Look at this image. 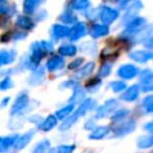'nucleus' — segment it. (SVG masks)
I'll return each mask as SVG.
<instances>
[{
  "instance_id": "79ce46f5",
  "label": "nucleus",
  "mask_w": 153,
  "mask_h": 153,
  "mask_svg": "<svg viewBox=\"0 0 153 153\" xmlns=\"http://www.w3.org/2000/svg\"><path fill=\"white\" fill-rule=\"evenodd\" d=\"M146 130H149V131H152L153 133V121H151V122H148L145 127H143Z\"/></svg>"
},
{
  "instance_id": "4c0bfd02",
  "label": "nucleus",
  "mask_w": 153,
  "mask_h": 153,
  "mask_svg": "<svg viewBox=\"0 0 153 153\" xmlns=\"http://www.w3.org/2000/svg\"><path fill=\"white\" fill-rule=\"evenodd\" d=\"M100 84V80L99 79H93L91 82H88L87 85H86V87H87V90H90V91H94L96 88H98V85Z\"/></svg>"
},
{
  "instance_id": "72a5a7b5",
  "label": "nucleus",
  "mask_w": 153,
  "mask_h": 153,
  "mask_svg": "<svg viewBox=\"0 0 153 153\" xmlns=\"http://www.w3.org/2000/svg\"><path fill=\"white\" fill-rule=\"evenodd\" d=\"M110 87H111L112 91L120 92V91H122V90L126 88V84H124L123 81H114V82L110 84Z\"/></svg>"
},
{
  "instance_id": "f704fd0d",
  "label": "nucleus",
  "mask_w": 153,
  "mask_h": 153,
  "mask_svg": "<svg viewBox=\"0 0 153 153\" xmlns=\"http://www.w3.org/2000/svg\"><path fill=\"white\" fill-rule=\"evenodd\" d=\"M84 97V91L78 86V87H75V90H74V93H73V96L71 97V102H78L80 98H82Z\"/></svg>"
},
{
  "instance_id": "ea45409f",
  "label": "nucleus",
  "mask_w": 153,
  "mask_h": 153,
  "mask_svg": "<svg viewBox=\"0 0 153 153\" xmlns=\"http://www.w3.org/2000/svg\"><path fill=\"white\" fill-rule=\"evenodd\" d=\"M141 90L145 91V92H147V91H153V80H151V81H148V82H146V84H142V85H141Z\"/></svg>"
},
{
  "instance_id": "58836bf2",
  "label": "nucleus",
  "mask_w": 153,
  "mask_h": 153,
  "mask_svg": "<svg viewBox=\"0 0 153 153\" xmlns=\"http://www.w3.org/2000/svg\"><path fill=\"white\" fill-rule=\"evenodd\" d=\"M82 61H84V60H82L81 57H79V59L74 60L73 62H71V63L68 65V68H69V69H74V68H76V67H79V66L82 63Z\"/></svg>"
},
{
  "instance_id": "a211bd4d",
  "label": "nucleus",
  "mask_w": 153,
  "mask_h": 153,
  "mask_svg": "<svg viewBox=\"0 0 153 153\" xmlns=\"http://www.w3.org/2000/svg\"><path fill=\"white\" fill-rule=\"evenodd\" d=\"M153 146V133L140 136L137 139V147L139 148H149Z\"/></svg>"
},
{
  "instance_id": "4be33fe9",
  "label": "nucleus",
  "mask_w": 153,
  "mask_h": 153,
  "mask_svg": "<svg viewBox=\"0 0 153 153\" xmlns=\"http://www.w3.org/2000/svg\"><path fill=\"white\" fill-rule=\"evenodd\" d=\"M109 127L106 126H102V127H97L93 129L92 134L90 135V139H93V140H99V139H103L108 133H109Z\"/></svg>"
},
{
  "instance_id": "0eeeda50",
  "label": "nucleus",
  "mask_w": 153,
  "mask_h": 153,
  "mask_svg": "<svg viewBox=\"0 0 153 153\" xmlns=\"http://www.w3.org/2000/svg\"><path fill=\"white\" fill-rule=\"evenodd\" d=\"M86 32H87L86 25H85L84 23H80V22H79V23L74 24L73 27L69 30V35H68V37H69L71 41H76V39H79L80 37L85 36Z\"/></svg>"
},
{
  "instance_id": "9b49d317",
  "label": "nucleus",
  "mask_w": 153,
  "mask_h": 153,
  "mask_svg": "<svg viewBox=\"0 0 153 153\" xmlns=\"http://www.w3.org/2000/svg\"><path fill=\"white\" fill-rule=\"evenodd\" d=\"M69 30L67 26L60 25V24H55L51 27V36L54 39H60L62 37H66L67 35H69Z\"/></svg>"
},
{
  "instance_id": "4468645a",
  "label": "nucleus",
  "mask_w": 153,
  "mask_h": 153,
  "mask_svg": "<svg viewBox=\"0 0 153 153\" xmlns=\"http://www.w3.org/2000/svg\"><path fill=\"white\" fill-rule=\"evenodd\" d=\"M32 136H33V131H32V130H30V131L25 133L24 135L19 136L18 140L16 141V143H14V148H16V149H22V148H24V147L30 142V140L32 139Z\"/></svg>"
},
{
  "instance_id": "dca6fc26",
  "label": "nucleus",
  "mask_w": 153,
  "mask_h": 153,
  "mask_svg": "<svg viewBox=\"0 0 153 153\" xmlns=\"http://www.w3.org/2000/svg\"><path fill=\"white\" fill-rule=\"evenodd\" d=\"M108 32H109V29H108V26L104 25V24H97V25H94V26L91 29V31H90V33H91V36H92L93 38H98V37L105 36V35H108Z\"/></svg>"
},
{
  "instance_id": "412c9836",
  "label": "nucleus",
  "mask_w": 153,
  "mask_h": 153,
  "mask_svg": "<svg viewBox=\"0 0 153 153\" xmlns=\"http://www.w3.org/2000/svg\"><path fill=\"white\" fill-rule=\"evenodd\" d=\"M93 68H94V63H93V62H88V63H86L82 68H80L79 71H76V73L74 74V76L78 78V79L85 78V76H87V75L91 74V72L93 71Z\"/></svg>"
},
{
  "instance_id": "f03ea898",
  "label": "nucleus",
  "mask_w": 153,
  "mask_h": 153,
  "mask_svg": "<svg viewBox=\"0 0 153 153\" xmlns=\"http://www.w3.org/2000/svg\"><path fill=\"white\" fill-rule=\"evenodd\" d=\"M31 54L29 56L30 61L32 63H35L36 66L38 65V62L42 60V57L44 56V54L47 53H51L53 51V44L50 42L47 41H39V42H35L31 44V49H30Z\"/></svg>"
},
{
  "instance_id": "c9c22d12",
  "label": "nucleus",
  "mask_w": 153,
  "mask_h": 153,
  "mask_svg": "<svg viewBox=\"0 0 153 153\" xmlns=\"http://www.w3.org/2000/svg\"><path fill=\"white\" fill-rule=\"evenodd\" d=\"M127 114H128V110H127V109H121V110H118V111H116V112L114 114V116H112V120H115V121H118V120L123 118V117H124Z\"/></svg>"
},
{
  "instance_id": "f3484780",
  "label": "nucleus",
  "mask_w": 153,
  "mask_h": 153,
  "mask_svg": "<svg viewBox=\"0 0 153 153\" xmlns=\"http://www.w3.org/2000/svg\"><path fill=\"white\" fill-rule=\"evenodd\" d=\"M56 123H57L56 116L50 115V116H48L44 121H42V122L39 123V129H41V130H44V131H48V130L53 129V128L56 126Z\"/></svg>"
},
{
  "instance_id": "39448f33",
  "label": "nucleus",
  "mask_w": 153,
  "mask_h": 153,
  "mask_svg": "<svg viewBox=\"0 0 153 153\" xmlns=\"http://www.w3.org/2000/svg\"><path fill=\"white\" fill-rule=\"evenodd\" d=\"M118 17V11L115 8H111L109 6H104L100 10V19L104 23V25L111 24L114 20H116Z\"/></svg>"
},
{
  "instance_id": "6e6552de",
  "label": "nucleus",
  "mask_w": 153,
  "mask_h": 153,
  "mask_svg": "<svg viewBox=\"0 0 153 153\" xmlns=\"http://www.w3.org/2000/svg\"><path fill=\"white\" fill-rule=\"evenodd\" d=\"M137 73H139V69L134 65H123L120 67V69L117 72V74L123 79H131Z\"/></svg>"
},
{
  "instance_id": "a19ab883",
  "label": "nucleus",
  "mask_w": 153,
  "mask_h": 153,
  "mask_svg": "<svg viewBox=\"0 0 153 153\" xmlns=\"http://www.w3.org/2000/svg\"><path fill=\"white\" fill-rule=\"evenodd\" d=\"M145 47H146V48H149V49H153V36H151V37L145 42Z\"/></svg>"
},
{
  "instance_id": "2f4dec72",
  "label": "nucleus",
  "mask_w": 153,
  "mask_h": 153,
  "mask_svg": "<svg viewBox=\"0 0 153 153\" xmlns=\"http://www.w3.org/2000/svg\"><path fill=\"white\" fill-rule=\"evenodd\" d=\"M151 80H153V72H151L149 69L143 71V72L141 73V76H140V82H141V85H142V84H146V82H148V81H151Z\"/></svg>"
},
{
  "instance_id": "c756f323",
  "label": "nucleus",
  "mask_w": 153,
  "mask_h": 153,
  "mask_svg": "<svg viewBox=\"0 0 153 153\" xmlns=\"http://www.w3.org/2000/svg\"><path fill=\"white\" fill-rule=\"evenodd\" d=\"M38 4L39 2L35 1V0H26L24 2V11H25V13H32Z\"/></svg>"
},
{
  "instance_id": "9d476101",
  "label": "nucleus",
  "mask_w": 153,
  "mask_h": 153,
  "mask_svg": "<svg viewBox=\"0 0 153 153\" xmlns=\"http://www.w3.org/2000/svg\"><path fill=\"white\" fill-rule=\"evenodd\" d=\"M129 57L140 62V63H143V62L153 59V53L146 51V50H135V51L129 53Z\"/></svg>"
},
{
  "instance_id": "6ab92c4d",
  "label": "nucleus",
  "mask_w": 153,
  "mask_h": 153,
  "mask_svg": "<svg viewBox=\"0 0 153 153\" xmlns=\"http://www.w3.org/2000/svg\"><path fill=\"white\" fill-rule=\"evenodd\" d=\"M16 57V51L14 50H2L0 53V65H7L11 63Z\"/></svg>"
},
{
  "instance_id": "c85d7f7f",
  "label": "nucleus",
  "mask_w": 153,
  "mask_h": 153,
  "mask_svg": "<svg viewBox=\"0 0 153 153\" xmlns=\"http://www.w3.org/2000/svg\"><path fill=\"white\" fill-rule=\"evenodd\" d=\"M142 105H143V109L146 110V112L153 114V96H147L143 99Z\"/></svg>"
},
{
  "instance_id": "c03bdc74",
  "label": "nucleus",
  "mask_w": 153,
  "mask_h": 153,
  "mask_svg": "<svg viewBox=\"0 0 153 153\" xmlns=\"http://www.w3.org/2000/svg\"><path fill=\"white\" fill-rule=\"evenodd\" d=\"M91 127H92V121H88V122H87V126H85V128H86V129H90Z\"/></svg>"
},
{
  "instance_id": "a878e982",
  "label": "nucleus",
  "mask_w": 153,
  "mask_h": 153,
  "mask_svg": "<svg viewBox=\"0 0 153 153\" xmlns=\"http://www.w3.org/2000/svg\"><path fill=\"white\" fill-rule=\"evenodd\" d=\"M72 110H73V105H72V104H69V105H67V106H65V108H62V109L57 110V111H56V114H55V116H56V118H59V120L67 118V117L71 115Z\"/></svg>"
},
{
  "instance_id": "20e7f679",
  "label": "nucleus",
  "mask_w": 153,
  "mask_h": 153,
  "mask_svg": "<svg viewBox=\"0 0 153 153\" xmlns=\"http://www.w3.org/2000/svg\"><path fill=\"white\" fill-rule=\"evenodd\" d=\"M117 108V100L116 99H109L104 103V105H102L98 110H97V114H96V117L97 118H104L109 115L112 114L114 110H116Z\"/></svg>"
},
{
  "instance_id": "f257e3e1",
  "label": "nucleus",
  "mask_w": 153,
  "mask_h": 153,
  "mask_svg": "<svg viewBox=\"0 0 153 153\" xmlns=\"http://www.w3.org/2000/svg\"><path fill=\"white\" fill-rule=\"evenodd\" d=\"M94 104H96V102H94L93 99H91V98L85 99V100L79 105V108H78L72 115H69V116L63 121V123L60 126V129H61V130H66V129H68L69 127H72V126L79 120V117H81V116H82L84 114H86L90 109H92Z\"/></svg>"
},
{
  "instance_id": "1a4fd4ad",
  "label": "nucleus",
  "mask_w": 153,
  "mask_h": 153,
  "mask_svg": "<svg viewBox=\"0 0 153 153\" xmlns=\"http://www.w3.org/2000/svg\"><path fill=\"white\" fill-rule=\"evenodd\" d=\"M145 25V19L143 18H133L131 22L127 25V29L124 30V33H135L140 32L142 30V26Z\"/></svg>"
},
{
  "instance_id": "f8f14e48",
  "label": "nucleus",
  "mask_w": 153,
  "mask_h": 153,
  "mask_svg": "<svg viewBox=\"0 0 153 153\" xmlns=\"http://www.w3.org/2000/svg\"><path fill=\"white\" fill-rule=\"evenodd\" d=\"M65 65V61L62 57L60 56H53L47 61V69L48 71H56V69H61Z\"/></svg>"
},
{
  "instance_id": "ddd939ff",
  "label": "nucleus",
  "mask_w": 153,
  "mask_h": 153,
  "mask_svg": "<svg viewBox=\"0 0 153 153\" xmlns=\"http://www.w3.org/2000/svg\"><path fill=\"white\" fill-rule=\"evenodd\" d=\"M137 96H139V86L133 85L129 88H127V91L121 96V98L126 102H133L137 98Z\"/></svg>"
},
{
  "instance_id": "37998d69",
  "label": "nucleus",
  "mask_w": 153,
  "mask_h": 153,
  "mask_svg": "<svg viewBox=\"0 0 153 153\" xmlns=\"http://www.w3.org/2000/svg\"><path fill=\"white\" fill-rule=\"evenodd\" d=\"M25 36H26V35H25L24 32H17V33L14 35V38L18 39V38H20V37H25Z\"/></svg>"
},
{
  "instance_id": "b1692460",
  "label": "nucleus",
  "mask_w": 153,
  "mask_h": 153,
  "mask_svg": "<svg viewBox=\"0 0 153 153\" xmlns=\"http://www.w3.org/2000/svg\"><path fill=\"white\" fill-rule=\"evenodd\" d=\"M74 149H75L74 145H60L51 148L48 153H73Z\"/></svg>"
},
{
  "instance_id": "cd10ccee",
  "label": "nucleus",
  "mask_w": 153,
  "mask_h": 153,
  "mask_svg": "<svg viewBox=\"0 0 153 153\" xmlns=\"http://www.w3.org/2000/svg\"><path fill=\"white\" fill-rule=\"evenodd\" d=\"M60 19L63 22V23H67V24H71V23H74L76 20L75 16L71 12V11H65L61 16H60Z\"/></svg>"
},
{
  "instance_id": "473e14b6",
  "label": "nucleus",
  "mask_w": 153,
  "mask_h": 153,
  "mask_svg": "<svg viewBox=\"0 0 153 153\" xmlns=\"http://www.w3.org/2000/svg\"><path fill=\"white\" fill-rule=\"evenodd\" d=\"M110 71H111V63H108V62H106V63H104V65L100 67L99 73H98V76H99V78H104V76L109 75Z\"/></svg>"
},
{
  "instance_id": "a18cd8bd",
  "label": "nucleus",
  "mask_w": 153,
  "mask_h": 153,
  "mask_svg": "<svg viewBox=\"0 0 153 153\" xmlns=\"http://www.w3.org/2000/svg\"><path fill=\"white\" fill-rule=\"evenodd\" d=\"M7 102H8V98H5V99H4V100H2V103H1V105H2V106H5V105H6V103H7Z\"/></svg>"
},
{
  "instance_id": "393cba45",
  "label": "nucleus",
  "mask_w": 153,
  "mask_h": 153,
  "mask_svg": "<svg viewBox=\"0 0 153 153\" xmlns=\"http://www.w3.org/2000/svg\"><path fill=\"white\" fill-rule=\"evenodd\" d=\"M59 53L63 56H73L76 53V47L72 44H63L59 48Z\"/></svg>"
},
{
  "instance_id": "423d86ee",
  "label": "nucleus",
  "mask_w": 153,
  "mask_h": 153,
  "mask_svg": "<svg viewBox=\"0 0 153 153\" xmlns=\"http://www.w3.org/2000/svg\"><path fill=\"white\" fill-rule=\"evenodd\" d=\"M29 104V96L26 93H20L18 94V97L16 98V102L12 105L11 109V115H16L19 114L22 110H24Z\"/></svg>"
},
{
  "instance_id": "aec40b11",
  "label": "nucleus",
  "mask_w": 153,
  "mask_h": 153,
  "mask_svg": "<svg viewBox=\"0 0 153 153\" xmlns=\"http://www.w3.org/2000/svg\"><path fill=\"white\" fill-rule=\"evenodd\" d=\"M43 78H44V69H43L42 67H39V68H37V69L32 73V75L30 76V79H29L27 81H29L31 85H38V84L42 82Z\"/></svg>"
},
{
  "instance_id": "7ed1b4c3",
  "label": "nucleus",
  "mask_w": 153,
  "mask_h": 153,
  "mask_svg": "<svg viewBox=\"0 0 153 153\" xmlns=\"http://www.w3.org/2000/svg\"><path fill=\"white\" fill-rule=\"evenodd\" d=\"M134 129H135V121L133 120H122L118 123H116V126H114V133L116 136L127 135Z\"/></svg>"
},
{
  "instance_id": "2eb2a0df",
  "label": "nucleus",
  "mask_w": 153,
  "mask_h": 153,
  "mask_svg": "<svg viewBox=\"0 0 153 153\" xmlns=\"http://www.w3.org/2000/svg\"><path fill=\"white\" fill-rule=\"evenodd\" d=\"M18 137H19V136H17V135H11V136H5V137H2V139L0 140V151H1V152H5V151H7L11 146H14L16 141L18 140Z\"/></svg>"
},
{
  "instance_id": "bb28decb",
  "label": "nucleus",
  "mask_w": 153,
  "mask_h": 153,
  "mask_svg": "<svg viewBox=\"0 0 153 153\" xmlns=\"http://www.w3.org/2000/svg\"><path fill=\"white\" fill-rule=\"evenodd\" d=\"M48 147H49V140H43L35 146L32 153H45Z\"/></svg>"
},
{
  "instance_id": "e433bc0d",
  "label": "nucleus",
  "mask_w": 153,
  "mask_h": 153,
  "mask_svg": "<svg viewBox=\"0 0 153 153\" xmlns=\"http://www.w3.org/2000/svg\"><path fill=\"white\" fill-rule=\"evenodd\" d=\"M12 85H13L12 80H11V79L7 76V78H5V79L1 81V84H0V87H1V90H7V88L12 87Z\"/></svg>"
},
{
  "instance_id": "5701e85b",
  "label": "nucleus",
  "mask_w": 153,
  "mask_h": 153,
  "mask_svg": "<svg viewBox=\"0 0 153 153\" xmlns=\"http://www.w3.org/2000/svg\"><path fill=\"white\" fill-rule=\"evenodd\" d=\"M17 25L22 29H25V30H30L35 26L33 22L29 18V17H25V16H19L18 19H17Z\"/></svg>"
},
{
  "instance_id": "7c9ffc66",
  "label": "nucleus",
  "mask_w": 153,
  "mask_h": 153,
  "mask_svg": "<svg viewBox=\"0 0 153 153\" xmlns=\"http://www.w3.org/2000/svg\"><path fill=\"white\" fill-rule=\"evenodd\" d=\"M71 6L74 10H84V8H87L90 6V2L86 0H78V1H72Z\"/></svg>"
}]
</instances>
